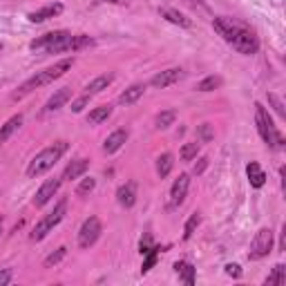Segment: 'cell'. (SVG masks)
Returning <instances> with one entry per match:
<instances>
[{
    "label": "cell",
    "instance_id": "ba28073f",
    "mask_svg": "<svg viewBox=\"0 0 286 286\" xmlns=\"http://www.w3.org/2000/svg\"><path fill=\"white\" fill-rule=\"evenodd\" d=\"M103 232V226H101V219L98 217H89L83 221L78 230V246L80 248H89V246L96 244V239L101 237Z\"/></svg>",
    "mask_w": 286,
    "mask_h": 286
},
{
    "label": "cell",
    "instance_id": "4dcf8cb0",
    "mask_svg": "<svg viewBox=\"0 0 286 286\" xmlns=\"http://www.w3.org/2000/svg\"><path fill=\"white\" fill-rule=\"evenodd\" d=\"M159 250H161L159 246H154V248H150V250L145 253V262H143V266H141V273H143V275H145V273L150 271V268L156 264V257H159Z\"/></svg>",
    "mask_w": 286,
    "mask_h": 286
},
{
    "label": "cell",
    "instance_id": "4fadbf2b",
    "mask_svg": "<svg viewBox=\"0 0 286 286\" xmlns=\"http://www.w3.org/2000/svg\"><path fill=\"white\" fill-rule=\"evenodd\" d=\"M89 170V159H74L72 163H67V168L63 170V181H72V179L83 177Z\"/></svg>",
    "mask_w": 286,
    "mask_h": 286
},
{
    "label": "cell",
    "instance_id": "7c38bea8",
    "mask_svg": "<svg viewBox=\"0 0 286 286\" xmlns=\"http://www.w3.org/2000/svg\"><path fill=\"white\" fill-rule=\"evenodd\" d=\"M70 98H72V89H70V87H61L58 92H54V96H49L47 103H45L43 114H49V112L61 110V107L65 105V103L70 101Z\"/></svg>",
    "mask_w": 286,
    "mask_h": 286
},
{
    "label": "cell",
    "instance_id": "603a6c76",
    "mask_svg": "<svg viewBox=\"0 0 286 286\" xmlns=\"http://www.w3.org/2000/svg\"><path fill=\"white\" fill-rule=\"evenodd\" d=\"M22 125V114H16V116H11V119L7 121V123L2 125V128H0V145H2L4 141H7L9 137H11L13 132H16L18 128H20Z\"/></svg>",
    "mask_w": 286,
    "mask_h": 286
},
{
    "label": "cell",
    "instance_id": "4316f807",
    "mask_svg": "<svg viewBox=\"0 0 286 286\" xmlns=\"http://www.w3.org/2000/svg\"><path fill=\"white\" fill-rule=\"evenodd\" d=\"M217 87H221V78L219 76H208V78L197 83V92H213Z\"/></svg>",
    "mask_w": 286,
    "mask_h": 286
},
{
    "label": "cell",
    "instance_id": "9c48e42d",
    "mask_svg": "<svg viewBox=\"0 0 286 286\" xmlns=\"http://www.w3.org/2000/svg\"><path fill=\"white\" fill-rule=\"evenodd\" d=\"M183 76H186V74H183L181 67H170V70H163V72H159L156 76H152L150 85H152V87H156V89H163V87H168V85L179 83Z\"/></svg>",
    "mask_w": 286,
    "mask_h": 286
},
{
    "label": "cell",
    "instance_id": "9a60e30c",
    "mask_svg": "<svg viewBox=\"0 0 286 286\" xmlns=\"http://www.w3.org/2000/svg\"><path fill=\"white\" fill-rule=\"evenodd\" d=\"M128 137H130L128 130H114V132L105 139V143H103V152H105V154H114L116 150L123 147V143L128 141Z\"/></svg>",
    "mask_w": 286,
    "mask_h": 286
},
{
    "label": "cell",
    "instance_id": "ab89813d",
    "mask_svg": "<svg viewBox=\"0 0 286 286\" xmlns=\"http://www.w3.org/2000/svg\"><path fill=\"white\" fill-rule=\"evenodd\" d=\"M280 250H282V253H284V250H286V223H284V226H282V237H280Z\"/></svg>",
    "mask_w": 286,
    "mask_h": 286
},
{
    "label": "cell",
    "instance_id": "f546056e",
    "mask_svg": "<svg viewBox=\"0 0 286 286\" xmlns=\"http://www.w3.org/2000/svg\"><path fill=\"white\" fill-rule=\"evenodd\" d=\"M65 255H67V248H65V246H61V248H56L52 255H47V257H45L43 266H45V268H52V266H56V264L61 262V259L65 257Z\"/></svg>",
    "mask_w": 286,
    "mask_h": 286
},
{
    "label": "cell",
    "instance_id": "b9f144b4",
    "mask_svg": "<svg viewBox=\"0 0 286 286\" xmlns=\"http://www.w3.org/2000/svg\"><path fill=\"white\" fill-rule=\"evenodd\" d=\"M0 232H2V217H0Z\"/></svg>",
    "mask_w": 286,
    "mask_h": 286
},
{
    "label": "cell",
    "instance_id": "d4e9b609",
    "mask_svg": "<svg viewBox=\"0 0 286 286\" xmlns=\"http://www.w3.org/2000/svg\"><path fill=\"white\" fill-rule=\"evenodd\" d=\"M172 165H174V156L170 154V152H165V154H161L159 159H156V174H159L161 179H163V177H168V174H170V170H172Z\"/></svg>",
    "mask_w": 286,
    "mask_h": 286
},
{
    "label": "cell",
    "instance_id": "f1b7e54d",
    "mask_svg": "<svg viewBox=\"0 0 286 286\" xmlns=\"http://www.w3.org/2000/svg\"><path fill=\"white\" fill-rule=\"evenodd\" d=\"M197 154H199V143H197V141L186 143V145L181 147V152H179L181 161H192V159H197Z\"/></svg>",
    "mask_w": 286,
    "mask_h": 286
},
{
    "label": "cell",
    "instance_id": "7402d4cb",
    "mask_svg": "<svg viewBox=\"0 0 286 286\" xmlns=\"http://www.w3.org/2000/svg\"><path fill=\"white\" fill-rule=\"evenodd\" d=\"M264 284H266V286H282V284H286V266H284V264H275V266H273V271H271V275L264 280Z\"/></svg>",
    "mask_w": 286,
    "mask_h": 286
},
{
    "label": "cell",
    "instance_id": "277c9868",
    "mask_svg": "<svg viewBox=\"0 0 286 286\" xmlns=\"http://www.w3.org/2000/svg\"><path fill=\"white\" fill-rule=\"evenodd\" d=\"M72 38L74 36L70 31H49V34H43L40 38L31 40L29 49L31 52H45V54L72 52Z\"/></svg>",
    "mask_w": 286,
    "mask_h": 286
},
{
    "label": "cell",
    "instance_id": "44dd1931",
    "mask_svg": "<svg viewBox=\"0 0 286 286\" xmlns=\"http://www.w3.org/2000/svg\"><path fill=\"white\" fill-rule=\"evenodd\" d=\"M161 16H163L168 22H172V25L183 27V29H188V27H192L190 18H186V16H183V13H179L177 9H161Z\"/></svg>",
    "mask_w": 286,
    "mask_h": 286
},
{
    "label": "cell",
    "instance_id": "5bb4252c",
    "mask_svg": "<svg viewBox=\"0 0 286 286\" xmlns=\"http://www.w3.org/2000/svg\"><path fill=\"white\" fill-rule=\"evenodd\" d=\"M116 201H119L123 208H132L134 201H137V183L128 181V183H123V186H119V190H116Z\"/></svg>",
    "mask_w": 286,
    "mask_h": 286
},
{
    "label": "cell",
    "instance_id": "836d02e7",
    "mask_svg": "<svg viewBox=\"0 0 286 286\" xmlns=\"http://www.w3.org/2000/svg\"><path fill=\"white\" fill-rule=\"evenodd\" d=\"M89 45H94V40L89 38V36H74L72 38V52H78V49H83V47H89Z\"/></svg>",
    "mask_w": 286,
    "mask_h": 286
},
{
    "label": "cell",
    "instance_id": "ffe728a7",
    "mask_svg": "<svg viewBox=\"0 0 286 286\" xmlns=\"http://www.w3.org/2000/svg\"><path fill=\"white\" fill-rule=\"evenodd\" d=\"M145 94V85L143 83H137V85H132V87H128L123 94L119 96V103L121 105H132V103H137L139 98Z\"/></svg>",
    "mask_w": 286,
    "mask_h": 286
},
{
    "label": "cell",
    "instance_id": "ac0fdd59",
    "mask_svg": "<svg viewBox=\"0 0 286 286\" xmlns=\"http://www.w3.org/2000/svg\"><path fill=\"white\" fill-rule=\"evenodd\" d=\"M112 80H114V74H103V76H96V78H94L92 83L85 85V94H87V96H94V94H98V92H103V89L110 87Z\"/></svg>",
    "mask_w": 286,
    "mask_h": 286
},
{
    "label": "cell",
    "instance_id": "6da1fadb",
    "mask_svg": "<svg viewBox=\"0 0 286 286\" xmlns=\"http://www.w3.org/2000/svg\"><path fill=\"white\" fill-rule=\"evenodd\" d=\"M67 70H72V58H65V61H58L54 67H47V70L38 72L36 76H31L29 80H25V83L18 87V92L13 94V98H22L27 96V94H31L34 89L43 87V85H49L54 83L56 78H61L63 74H67Z\"/></svg>",
    "mask_w": 286,
    "mask_h": 286
},
{
    "label": "cell",
    "instance_id": "8d00e7d4",
    "mask_svg": "<svg viewBox=\"0 0 286 286\" xmlns=\"http://www.w3.org/2000/svg\"><path fill=\"white\" fill-rule=\"evenodd\" d=\"M226 275L239 280V277H241V266H239V264H226Z\"/></svg>",
    "mask_w": 286,
    "mask_h": 286
},
{
    "label": "cell",
    "instance_id": "d6a6232c",
    "mask_svg": "<svg viewBox=\"0 0 286 286\" xmlns=\"http://www.w3.org/2000/svg\"><path fill=\"white\" fill-rule=\"evenodd\" d=\"M197 137H199V141H201V143L213 141L214 132H213V128H210V123H201L199 128H197Z\"/></svg>",
    "mask_w": 286,
    "mask_h": 286
},
{
    "label": "cell",
    "instance_id": "d6986e66",
    "mask_svg": "<svg viewBox=\"0 0 286 286\" xmlns=\"http://www.w3.org/2000/svg\"><path fill=\"white\" fill-rule=\"evenodd\" d=\"M174 273L179 275V280L183 282V284L192 286L195 284V266H192L190 262H174Z\"/></svg>",
    "mask_w": 286,
    "mask_h": 286
},
{
    "label": "cell",
    "instance_id": "e575fe53",
    "mask_svg": "<svg viewBox=\"0 0 286 286\" xmlns=\"http://www.w3.org/2000/svg\"><path fill=\"white\" fill-rule=\"evenodd\" d=\"M268 103H271L273 107H275V112L282 116V119H286V112H284V103H282V98L277 96V94H268Z\"/></svg>",
    "mask_w": 286,
    "mask_h": 286
},
{
    "label": "cell",
    "instance_id": "e0dca14e",
    "mask_svg": "<svg viewBox=\"0 0 286 286\" xmlns=\"http://www.w3.org/2000/svg\"><path fill=\"white\" fill-rule=\"evenodd\" d=\"M246 174H248V181L253 188H262L264 183H266V172L262 170V165H259L257 161H250V163L246 165Z\"/></svg>",
    "mask_w": 286,
    "mask_h": 286
},
{
    "label": "cell",
    "instance_id": "cb8c5ba5",
    "mask_svg": "<svg viewBox=\"0 0 286 286\" xmlns=\"http://www.w3.org/2000/svg\"><path fill=\"white\" fill-rule=\"evenodd\" d=\"M110 114H112V105H98L87 114V123L98 125V123H103V121L110 119Z\"/></svg>",
    "mask_w": 286,
    "mask_h": 286
},
{
    "label": "cell",
    "instance_id": "8992f818",
    "mask_svg": "<svg viewBox=\"0 0 286 286\" xmlns=\"http://www.w3.org/2000/svg\"><path fill=\"white\" fill-rule=\"evenodd\" d=\"M213 27H214V31H217V34L221 36V38L226 40L228 45L235 43L237 36H239L241 31L246 29L244 22L235 20V18H226V16H221V18H213Z\"/></svg>",
    "mask_w": 286,
    "mask_h": 286
},
{
    "label": "cell",
    "instance_id": "60d3db41",
    "mask_svg": "<svg viewBox=\"0 0 286 286\" xmlns=\"http://www.w3.org/2000/svg\"><path fill=\"white\" fill-rule=\"evenodd\" d=\"M107 2H125V0H107Z\"/></svg>",
    "mask_w": 286,
    "mask_h": 286
},
{
    "label": "cell",
    "instance_id": "7a4b0ae2",
    "mask_svg": "<svg viewBox=\"0 0 286 286\" xmlns=\"http://www.w3.org/2000/svg\"><path fill=\"white\" fill-rule=\"evenodd\" d=\"M65 152H67V141H56V143H52L49 147L40 150L38 154L29 161V165H27V177L34 179V177L45 174L47 170H52Z\"/></svg>",
    "mask_w": 286,
    "mask_h": 286
},
{
    "label": "cell",
    "instance_id": "5b68a950",
    "mask_svg": "<svg viewBox=\"0 0 286 286\" xmlns=\"http://www.w3.org/2000/svg\"><path fill=\"white\" fill-rule=\"evenodd\" d=\"M65 210H67V201H65V199H61L56 206H54L52 213H47L43 219H40L38 223H36V228L31 230L29 239H31V241H40V239H45V237H47V232H52V230H54V226H58V223L63 221V217H65Z\"/></svg>",
    "mask_w": 286,
    "mask_h": 286
},
{
    "label": "cell",
    "instance_id": "1f68e13d",
    "mask_svg": "<svg viewBox=\"0 0 286 286\" xmlns=\"http://www.w3.org/2000/svg\"><path fill=\"white\" fill-rule=\"evenodd\" d=\"M94 188H96V179L87 177V179H83V181L78 183V188H76V195H78V197H85V195H89Z\"/></svg>",
    "mask_w": 286,
    "mask_h": 286
},
{
    "label": "cell",
    "instance_id": "f35d334b",
    "mask_svg": "<svg viewBox=\"0 0 286 286\" xmlns=\"http://www.w3.org/2000/svg\"><path fill=\"white\" fill-rule=\"evenodd\" d=\"M206 165H208V159H206V156H201L199 163H195V168H192V174H201L206 170Z\"/></svg>",
    "mask_w": 286,
    "mask_h": 286
},
{
    "label": "cell",
    "instance_id": "3957f363",
    "mask_svg": "<svg viewBox=\"0 0 286 286\" xmlns=\"http://www.w3.org/2000/svg\"><path fill=\"white\" fill-rule=\"evenodd\" d=\"M255 125H257V132L266 145H271L273 150H284V137L275 128L271 114L266 112V107L262 103H255Z\"/></svg>",
    "mask_w": 286,
    "mask_h": 286
},
{
    "label": "cell",
    "instance_id": "484cf974",
    "mask_svg": "<svg viewBox=\"0 0 286 286\" xmlns=\"http://www.w3.org/2000/svg\"><path fill=\"white\" fill-rule=\"evenodd\" d=\"M174 119H177V112H174V110H163V112H159V114L154 116V128H156V130L170 128V125L174 123Z\"/></svg>",
    "mask_w": 286,
    "mask_h": 286
},
{
    "label": "cell",
    "instance_id": "d590c367",
    "mask_svg": "<svg viewBox=\"0 0 286 286\" xmlns=\"http://www.w3.org/2000/svg\"><path fill=\"white\" fill-rule=\"evenodd\" d=\"M89 98H92V96H87V94H85V96H80V98H76V101L72 103V112H83V107L89 103Z\"/></svg>",
    "mask_w": 286,
    "mask_h": 286
},
{
    "label": "cell",
    "instance_id": "2e32d148",
    "mask_svg": "<svg viewBox=\"0 0 286 286\" xmlns=\"http://www.w3.org/2000/svg\"><path fill=\"white\" fill-rule=\"evenodd\" d=\"M58 13H63V4H58V2L47 4V7L38 9V11H31L29 13V22H45V20H49V18L58 16Z\"/></svg>",
    "mask_w": 286,
    "mask_h": 286
},
{
    "label": "cell",
    "instance_id": "30bf717a",
    "mask_svg": "<svg viewBox=\"0 0 286 286\" xmlns=\"http://www.w3.org/2000/svg\"><path fill=\"white\" fill-rule=\"evenodd\" d=\"M188 188H190V174H179V179H174L170 188V206H181L188 195Z\"/></svg>",
    "mask_w": 286,
    "mask_h": 286
},
{
    "label": "cell",
    "instance_id": "83f0119b",
    "mask_svg": "<svg viewBox=\"0 0 286 286\" xmlns=\"http://www.w3.org/2000/svg\"><path fill=\"white\" fill-rule=\"evenodd\" d=\"M201 223V217H199V213H195V214H190V219L186 221V228H183V241H188L192 235H195V230H197V226Z\"/></svg>",
    "mask_w": 286,
    "mask_h": 286
},
{
    "label": "cell",
    "instance_id": "74e56055",
    "mask_svg": "<svg viewBox=\"0 0 286 286\" xmlns=\"http://www.w3.org/2000/svg\"><path fill=\"white\" fill-rule=\"evenodd\" d=\"M11 280H13V271H11V268H4V271H0V286L9 284Z\"/></svg>",
    "mask_w": 286,
    "mask_h": 286
},
{
    "label": "cell",
    "instance_id": "52a82bcc",
    "mask_svg": "<svg viewBox=\"0 0 286 286\" xmlns=\"http://www.w3.org/2000/svg\"><path fill=\"white\" fill-rule=\"evenodd\" d=\"M271 250H273V230L271 228H259L257 235H255V239H253V244H250L248 257L250 259H262V257H266Z\"/></svg>",
    "mask_w": 286,
    "mask_h": 286
},
{
    "label": "cell",
    "instance_id": "8fae6325",
    "mask_svg": "<svg viewBox=\"0 0 286 286\" xmlns=\"http://www.w3.org/2000/svg\"><path fill=\"white\" fill-rule=\"evenodd\" d=\"M61 181H63V179H47V181H45L43 186H40L38 190H36L34 206H38V208H40V206L47 204V201L58 192V188H61Z\"/></svg>",
    "mask_w": 286,
    "mask_h": 286
}]
</instances>
